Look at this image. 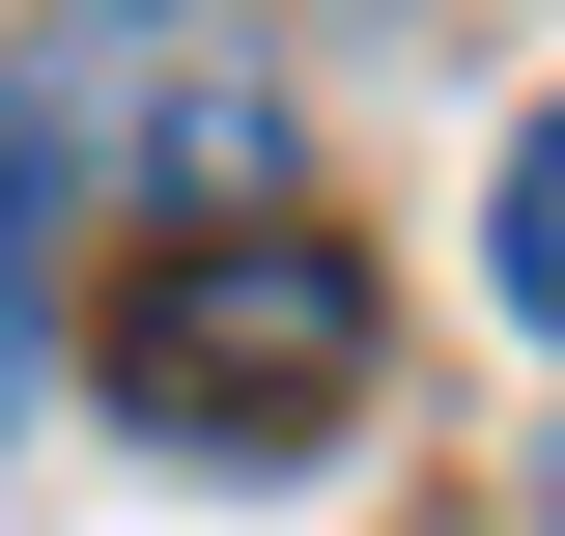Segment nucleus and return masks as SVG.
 <instances>
[{
    "instance_id": "nucleus-2",
    "label": "nucleus",
    "mask_w": 565,
    "mask_h": 536,
    "mask_svg": "<svg viewBox=\"0 0 565 536\" xmlns=\"http://www.w3.org/2000/svg\"><path fill=\"white\" fill-rule=\"evenodd\" d=\"M481 282L565 339V114H509V199H481Z\"/></svg>"
},
{
    "instance_id": "nucleus-1",
    "label": "nucleus",
    "mask_w": 565,
    "mask_h": 536,
    "mask_svg": "<svg viewBox=\"0 0 565 536\" xmlns=\"http://www.w3.org/2000/svg\"><path fill=\"white\" fill-rule=\"evenodd\" d=\"M367 367H396V311H367V255L311 199H199L170 255L114 282V424H170V452H226V480L340 452Z\"/></svg>"
},
{
    "instance_id": "nucleus-3",
    "label": "nucleus",
    "mask_w": 565,
    "mask_h": 536,
    "mask_svg": "<svg viewBox=\"0 0 565 536\" xmlns=\"http://www.w3.org/2000/svg\"><path fill=\"white\" fill-rule=\"evenodd\" d=\"M29 255H57V114L0 85V424H29Z\"/></svg>"
}]
</instances>
